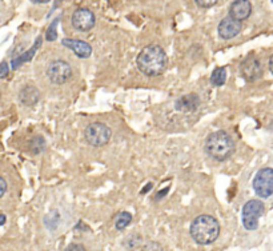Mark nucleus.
Wrapping results in <instances>:
<instances>
[{
    "instance_id": "4468645a",
    "label": "nucleus",
    "mask_w": 273,
    "mask_h": 251,
    "mask_svg": "<svg viewBox=\"0 0 273 251\" xmlns=\"http://www.w3.org/2000/svg\"><path fill=\"white\" fill-rule=\"evenodd\" d=\"M19 99L27 107H32V106H35L39 102L40 92L36 87L25 86L24 88H22L20 93H19Z\"/></svg>"
},
{
    "instance_id": "f3484780",
    "label": "nucleus",
    "mask_w": 273,
    "mask_h": 251,
    "mask_svg": "<svg viewBox=\"0 0 273 251\" xmlns=\"http://www.w3.org/2000/svg\"><path fill=\"white\" fill-rule=\"evenodd\" d=\"M37 47H39V42H37V43L35 44V47H33V48H31L28 52H25L23 56H19L18 59H15V60L12 61V67H14V69H18L19 66L23 65V63H25V61H28L29 59H31L33 55H35V50L37 48Z\"/></svg>"
},
{
    "instance_id": "4be33fe9",
    "label": "nucleus",
    "mask_w": 273,
    "mask_h": 251,
    "mask_svg": "<svg viewBox=\"0 0 273 251\" xmlns=\"http://www.w3.org/2000/svg\"><path fill=\"white\" fill-rule=\"evenodd\" d=\"M0 184H2V191H0V198H3L6 191H7V183H6V179H0Z\"/></svg>"
},
{
    "instance_id": "f03ea898",
    "label": "nucleus",
    "mask_w": 273,
    "mask_h": 251,
    "mask_svg": "<svg viewBox=\"0 0 273 251\" xmlns=\"http://www.w3.org/2000/svg\"><path fill=\"white\" fill-rule=\"evenodd\" d=\"M220 234V225L213 216L200 215L190 225V235L199 244L213 243Z\"/></svg>"
},
{
    "instance_id": "cd10ccee",
    "label": "nucleus",
    "mask_w": 273,
    "mask_h": 251,
    "mask_svg": "<svg viewBox=\"0 0 273 251\" xmlns=\"http://www.w3.org/2000/svg\"><path fill=\"white\" fill-rule=\"evenodd\" d=\"M2 225H4V223H6V215H4V214H2Z\"/></svg>"
},
{
    "instance_id": "dca6fc26",
    "label": "nucleus",
    "mask_w": 273,
    "mask_h": 251,
    "mask_svg": "<svg viewBox=\"0 0 273 251\" xmlns=\"http://www.w3.org/2000/svg\"><path fill=\"white\" fill-rule=\"evenodd\" d=\"M226 80V70L224 67H219L212 72L211 75V82H212L213 86H223Z\"/></svg>"
},
{
    "instance_id": "bb28decb",
    "label": "nucleus",
    "mask_w": 273,
    "mask_h": 251,
    "mask_svg": "<svg viewBox=\"0 0 273 251\" xmlns=\"http://www.w3.org/2000/svg\"><path fill=\"white\" fill-rule=\"evenodd\" d=\"M151 187H152V184H151V183H149V184H148V186L145 187V189H144V190H143V194H145V193H147V191H148V189H151Z\"/></svg>"
},
{
    "instance_id": "412c9836",
    "label": "nucleus",
    "mask_w": 273,
    "mask_h": 251,
    "mask_svg": "<svg viewBox=\"0 0 273 251\" xmlns=\"http://www.w3.org/2000/svg\"><path fill=\"white\" fill-rule=\"evenodd\" d=\"M56 39V31H55V25H52L50 28V31H48L47 34V40H55Z\"/></svg>"
},
{
    "instance_id": "7ed1b4c3",
    "label": "nucleus",
    "mask_w": 273,
    "mask_h": 251,
    "mask_svg": "<svg viewBox=\"0 0 273 251\" xmlns=\"http://www.w3.org/2000/svg\"><path fill=\"white\" fill-rule=\"evenodd\" d=\"M205 151L213 159L223 162L235 152V142L224 131H216L205 140Z\"/></svg>"
},
{
    "instance_id": "393cba45",
    "label": "nucleus",
    "mask_w": 273,
    "mask_h": 251,
    "mask_svg": "<svg viewBox=\"0 0 273 251\" xmlns=\"http://www.w3.org/2000/svg\"><path fill=\"white\" fill-rule=\"evenodd\" d=\"M32 3H37V4H44V3H48V2H51V0H31Z\"/></svg>"
},
{
    "instance_id": "5701e85b",
    "label": "nucleus",
    "mask_w": 273,
    "mask_h": 251,
    "mask_svg": "<svg viewBox=\"0 0 273 251\" xmlns=\"http://www.w3.org/2000/svg\"><path fill=\"white\" fill-rule=\"evenodd\" d=\"M67 251H87L82 244H71Z\"/></svg>"
},
{
    "instance_id": "ddd939ff",
    "label": "nucleus",
    "mask_w": 273,
    "mask_h": 251,
    "mask_svg": "<svg viewBox=\"0 0 273 251\" xmlns=\"http://www.w3.org/2000/svg\"><path fill=\"white\" fill-rule=\"evenodd\" d=\"M199 106H200V98L196 93L184 95V97L179 98L176 103H175V107H176L177 111L181 112H193L198 110Z\"/></svg>"
},
{
    "instance_id": "423d86ee",
    "label": "nucleus",
    "mask_w": 273,
    "mask_h": 251,
    "mask_svg": "<svg viewBox=\"0 0 273 251\" xmlns=\"http://www.w3.org/2000/svg\"><path fill=\"white\" fill-rule=\"evenodd\" d=\"M253 190L260 198H269L273 194V169H261L253 179Z\"/></svg>"
},
{
    "instance_id": "f257e3e1",
    "label": "nucleus",
    "mask_w": 273,
    "mask_h": 251,
    "mask_svg": "<svg viewBox=\"0 0 273 251\" xmlns=\"http://www.w3.org/2000/svg\"><path fill=\"white\" fill-rule=\"evenodd\" d=\"M137 67L147 76L162 75L168 63V57L162 47L147 46L137 56Z\"/></svg>"
},
{
    "instance_id": "a211bd4d",
    "label": "nucleus",
    "mask_w": 273,
    "mask_h": 251,
    "mask_svg": "<svg viewBox=\"0 0 273 251\" xmlns=\"http://www.w3.org/2000/svg\"><path fill=\"white\" fill-rule=\"evenodd\" d=\"M141 251H163V247L158 242H148L144 244V247Z\"/></svg>"
},
{
    "instance_id": "c85d7f7f",
    "label": "nucleus",
    "mask_w": 273,
    "mask_h": 251,
    "mask_svg": "<svg viewBox=\"0 0 273 251\" xmlns=\"http://www.w3.org/2000/svg\"><path fill=\"white\" fill-rule=\"evenodd\" d=\"M272 3H273V0H272Z\"/></svg>"
},
{
    "instance_id": "a878e982",
    "label": "nucleus",
    "mask_w": 273,
    "mask_h": 251,
    "mask_svg": "<svg viewBox=\"0 0 273 251\" xmlns=\"http://www.w3.org/2000/svg\"><path fill=\"white\" fill-rule=\"evenodd\" d=\"M269 70H270V72L273 74V55L270 56V59H269Z\"/></svg>"
},
{
    "instance_id": "1a4fd4ad",
    "label": "nucleus",
    "mask_w": 273,
    "mask_h": 251,
    "mask_svg": "<svg viewBox=\"0 0 273 251\" xmlns=\"http://www.w3.org/2000/svg\"><path fill=\"white\" fill-rule=\"evenodd\" d=\"M241 75L247 82H255L261 76L262 70L259 60L255 57H247L240 66Z\"/></svg>"
},
{
    "instance_id": "2eb2a0df",
    "label": "nucleus",
    "mask_w": 273,
    "mask_h": 251,
    "mask_svg": "<svg viewBox=\"0 0 273 251\" xmlns=\"http://www.w3.org/2000/svg\"><path fill=\"white\" fill-rule=\"evenodd\" d=\"M132 222V215L128 211H122L118 214L115 219V227L118 230H124Z\"/></svg>"
},
{
    "instance_id": "b1692460",
    "label": "nucleus",
    "mask_w": 273,
    "mask_h": 251,
    "mask_svg": "<svg viewBox=\"0 0 273 251\" xmlns=\"http://www.w3.org/2000/svg\"><path fill=\"white\" fill-rule=\"evenodd\" d=\"M168 190H169V189L167 187V189H164V190H163V193H159V194L156 195V199H162V198L164 197V195H166L167 193H168Z\"/></svg>"
},
{
    "instance_id": "0eeeda50",
    "label": "nucleus",
    "mask_w": 273,
    "mask_h": 251,
    "mask_svg": "<svg viewBox=\"0 0 273 251\" xmlns=\"http://www.w3.org/2000/svg\"><path fill=\"white\" fill-rule=\"evenodd\" d=\"M47 75L55 84H64L72 78L71 66L64 60H54L48 66Z\"/></svg>"
},
{
    "instance_id": "9b49d317",
    "label": "nucleus",
    "mask_w": 273,
    "mask_h": 251,
    "mask_svg": "<svg viewBox=\"0 0 273 251\" xmlns=\"http://www.w3.org/2000/svg\"><path fill=\"white\" fill-rule=\"evenodd\" d=\"M252 14V4L249 0H235L229 7V16L243 22Z\"/></svg>"
},
{
    "instance_id": "f8f14e48",
    "label": "nucleus",
    "mask_w": 273,
    "mask_h": 251,
    "mask_svg": "<svg viewBox=\"0 0 273 251\" xmlns=\"http://www.w3.org/2000/svg\"><path fill=\"white\" fill-rule=\"evenodd\" d=\"M61 44L73 52L75 55H77L82 59H86V57H90L92 54V47L88 43L83 42V40L77 39H64L61 40Z\"/></svg>"
},
{
    "instance_id": "9d476101",
    "label": "nucleus",
    "mask_w": 273,
    "mask_h": 251,
    "mask_svg": "<svg viewBox=\"0 0 273 251\" xmlns=\"http://www.w3.org/2000/svg\"><path fill=\"white\" fill-rule=\"evenodd\" d=\"M219 36L221 39H232L235 36H238L241 31V22L236 20V19L226 16L224 18L219 24Z\"/></svg>"
},
{
    "instance_id": "20e7f679",
    "label": "nucleus",
    "mask_w": 273,
    "mask_h": 251,
    "mask_svg": "<svg viewBox=\"0 0 273 251\" xmlns=\"http://www.w3.org/2000/svg\"><path fill=\"white\" fill-rule=\"evenodd\" d=\"M86 140L94 147H101L111 139V129L104 123H92L86 129Z\"/></svg>"
},
{
    "instance_id": "aec40b11",
    "label": "nucleus",
    "mask_w": 273,
    "mask_h": 251,
    "mask_svg": "<svg viewBox=\"0 0 273 251\" xmlns=\"http://www.w3.org/2000/svg\"><path fill=\"white\" fill-rule=\"evenodd\" d=\"M8 72H10V70H8L7 61H3V63H2V71H0V78L4 79V78L8 75Z\"/></svg>"
},
{
    "instance_id": "6ab92c4d",
    "label": "nucleus",
    "mask_w": 273,
    "mask_h": 251,
    "mask_svg": "<svg viewBox=\"0 0 273 251\" xmlns=\"http://www.w3.org/2000/svg\"><path fill=\"white\" fill-rule=\"evenodd\" d=\"M194 2H196L199 7L202 8H211L217 3V0H194Z\"/></svg>"
},
{
    "instance_id": "6e6552de",
    "label": "nucleus",
    "mask_w": 273,
    "mask_h": 251,
    "mask_svg": "<svg viewBox=\"0 0 273 251\" xmlns=\"http://www.w3.org/2000/svg\"><path fill=\"white\" fill-rule=\"evenodd\" d=\"M95 22L96 19H95L94 12L88 8H79L72 15V25L80 33H87L94 28Z\"/></svg>"
},
{
    "instance_id": "39448f33",
    "label": "nucleus",
    "mask_w": 273,
    "mask_h": 251,
    "mask_svg": "<svg viewBox=\"0 0 273 251\" xmlns=\"http://www.w3.org/2000/svg\"><path fill=\"white\" fill-rule=\"evenodd\" d=\"M264 214V203L261 201H249L243 207V225L247 230L259 227V219Z\"/></svg>"
}]
</instances>
